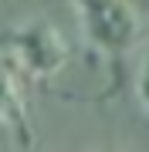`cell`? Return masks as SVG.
<instances>
[{
    "label": "cell",
    "mask_w": 149,
    "mask_h": 152,
    "mask_svg": "<svg viewBox=\"0 0 149 152\" xmlns=\"http://www.w3.org/2000/svg\"><path fill=\"white\" fill-rule=\"evenodd\" d=\"M88 41L98 51L119 58L139 37V17L129 0H78Z\"/></svg>",
    "instance_id": "1"
},
{
    "label": "cell",
    "mask_w": 149,
    "mask_h": 152,
    "mask_svg": "<svg viewBox=\"0 0 149 152\" xmlns=\"http://www.w3.org/2000/svg\"><path fill=\"white\" fill-rule=\"evenodd\" d=\"M7 44L17 51L21 64L27 71H34V75H54L68 61V44L61 41V34L48 20H34L27 27L14 31L7 37Z\"/></svg>",
    "instance_id": "2"
},
{
    "label": "cell",
    "mask_w": 149,
    "mask_h": 152,
    "mask_svg": "<svg viewBox=\"0 0 149 152\" xmlns=\"http://www.w3.org/2000/svg\"><path fill=\"white\" fill-rule=\"evenodd\" d=\"M0 125H10L14 132H21V142L27 145L31 132L24 122V98H21V85H17L14 71L7 64H0Z\"/></svg>",
    "instance_id": "3"
},
{
    "label": "cell",
    "mask_w": 149,
    "mask_h": 152,
    "mask_svg": "<svg viewBox=\"0 0 149 152\" xmlns=\"http://www.w3.org/2000/svg\"><path fill=\"white\" fill-rule=\"evenodd\" d=\"M136 95H139V105L149 112V54H146L142 64H139V75H136Z\"/></svg>",
    "instance_id": "4"
}]
</instances>
